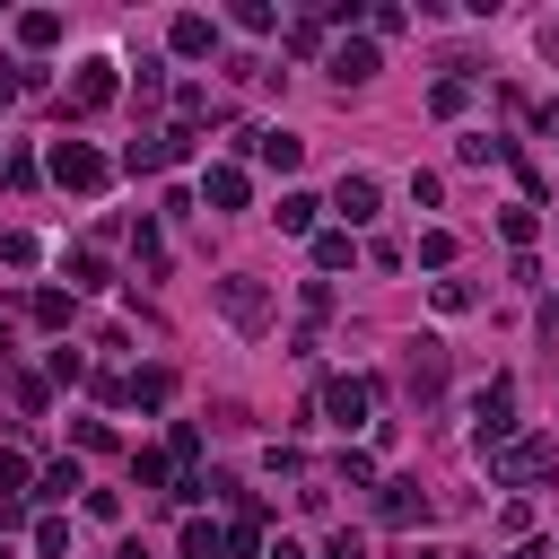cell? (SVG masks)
I'll return each instance as SVG.
<instances>
[{
    "mask_svg": "<svg viewBox=\"0 0 559 559\" xmlns=\"http://www.w3.org/2000/svg\"><path fill=\"white\" fill-rule=\"evenodd\" d=\"M559 472V445L550 437H507L498 454H489V480L498 489H533V480H550Z\"/></svg>",
    "mask_w": 559,
    "mask_h": 559,
    "instance_id": "obj_1",
    "label": "cell"
},
{
    "mask_svg": "<svg viewBox=\"0 0 559 559\" xmlns=\"http://www.w3.org/2000/svg\"><path fill=\"white\" fill-rule=\"evenodd\" d=\"M402 393L428 411L437 393H445V341L437 332H419V341H402Z\"/></svg>",
    "mask_w": 559,
    "mask_h": 559,
    "instance_id": "obj_2",
    "label": "cell"
},
{
    "mask_svg": "<svg viewBox=\"0 0 559 559\" xmlns=\"http://www.w3.org/2000/svg\"><path fill=\"white\" fill-rule=\"evenodd\" d=\"M507 437H515V384L498 376L489 393H472V445H480V454H498Z\"/></svg>",
    "mask_w": 559,
    "mask_h": 559,
    "instance_id": "obj_3",
    "label": "cell"
},
{
    "mask_svg": "<svg viewBox=\"0 0 559 559\" xmlns=\"http://www.w3.org/2000/svg\"><path fill=\"white\" fill-rule=\"evenodd\" d=\"M218 314H227L236 332H262V323H271V288H262L253 271H227V280H218Z\"/></svg>",
    "mask_w": 559,
    "mask_h": 559,
    "instance_id": "obj_4",
    "label": "cell"
},
{
    "mask_svg": "<svg viewBox=\"0 0 559 559\" xmlns=\"http://www.w3.org/2000/svg\"><path fill=\"white\" fill-rule=\"evenodd\" d=\"M314 402H323V419L349 437V428H367V411H376V384H367V376H323V393H314Z\"/></svg>",
    "mask_w": 559,
    "mask_h": 559,
    "instance_id": "obj_5",
    "label": "cell"
},
{
    "mask_svg": "<svg viewBox=\"0 0 559 559\" xmlns=\"http://www.w3.org/2000/svg\"><path fill=\"white\" fill-rule=\"evenodd\" d=\"M192 157V131H140L131 148H122V175H166V166H183Z\"/></svg>",
    "mask_w": 559,
    "mask_h": 559,
    "instance_id": "obj_6",
    "label": "cell"
},
{
    "mask_svg": "<svg viewBox=\"0 0 559 559\" xmlns=\"http://www.w3.org/2000/svg\"><path fill=\"white\" fill-rule=\"evenodd\" d=\"M52 183H70V192H105L114 166H105L87 140H52Z\"/></svg>",
    "mask_w": 559,
    "mask_h": 559,
    "instance_id": "obj_7",
    "label": "cell"
},
{
    "mask_svg": "<svg viewBox=\"0 0 559 559\" xmlns=\"http://www.w3.org/2000/svg\"><path fill=\"white\" fill-rule=\"evenodd\" d=\"M114 70H122V61H105V52H96V61H79V79H70V114H105V105L122 96V79H114Z\"/></svg>",
    "mask_w": 559,
    "mask_h": 559,
    "instance_id": "obj_8",
    "label": "cell"
},
{
    "mask_svg": "<svg viewBox=\"0 0 559 559\" xmlns=\"http://www.w3.org/2000/svg\"><path fill=\"white\" fill-rule=\"evenodd\" d=\"M332 210H341V227H367V218L384 210V192H376V175H341V183H332Z\"/></svg>",
    "mask_w": 559,
    "mask_h": 559,
    "instance_id": "obj_9",
    "label": "cell"
},
{
    "mask_svg": "<svg viewBox=\"0 0 559 559\" xmlns=\"http://www.w3.org/2000/svg\"><path fill=\"white\" fill-rule=\"evenodd\" d=\"M376 515L384 524H428V489L419 480H376Z\"/></svg>",
    "mask_w": 559,
    "mask_h": 559,
    "instance_id": "obj_10",
    "label": "cell"
},
{
    "mask_svg": "<svg viewBox=\"0 0 559 559\" xmlns=\"http://www.w3.org/2000/svg\"><path fill=\"white\" fill-rule=\"evenodd\" d=\"M323 70H332L341 87H358V79H376V35H349V44H332V52H323Z\"/></svg>",
    "mask_w": 559,
    "mask_h": 559,
    "instance_id": "obj_11",
    "label": "cell"
},
{
    "mask_svg": "<svg viewBox=\"0 0 559 559\" xmlns=\"http://www.w3.org/2000/svg\"><path fill=\"white\" fill-rule=\"evenodd\" d=\"M166 44H175L183 61H201V52H218V17H201V9H183V17L166 26Z\"/></svg>",
    "mask_w": 559,
    "mask_h": 559,
    "instance_id": "obj_12",
    "label": "cell"
},
{
    "mask_svg": "<svg viewBox=\"0 0 559 559\" xmlns=\"http://www.w3.org/2000/svg\"><path fill=\"white\" fill-rule=\"evenodd\" d=\"M463 105H472V61H445V79L428 87V114H437V122H454Z\"/></svg>",
    "mask_w": 559,
    "mask_h": 559,
    "instance_id": "obj_13",
    "label": "cell"
},
{
    "mask_svg": "<svg viewBox=\"0 0 559 559\" xmlns=\"http://www.w3.org/2000/svg\"><path fill=\"white\" fill-rule=\"evenodd\" d=\"M245 148H253L262 166H280V175H288V166L306 157V140H297V131H280V122H262V131H245Z\"/></svg>",
    "mask_w": 559,
    "mask_h": 559,
    "instance_id": "obj_14",
    "label": "cell"
},
{
    "mask_svg": "<svg viewBox=\"0 0 559 559\" xmlns=\"http://www.w3.org/2000/svg\"><path fill=\"white\" fill-rule=\"evenodd\" d=\"M201 201H210V210H245V201H253L245 166H210V175H201Z\"/></svg>",
    "mask_w": 559,
    "mask_h": 559,
    "instance_id": "obj_15",
    "label": "cell"
},
{
    "mask_svg": "<svg viewBox=\"0 0 559 559\" xmlns=\"http://www.w3.org/2000/svg\"><path fill=\"white\" fill-rule=\"evenodd\" d=\"M17 44H26V52H52V44H61V9H26V17H17Z\"/></svg>",
    "mask_w": 559,
    "mask_h": 559,
    "instance_id": "obj_16",
    "label": "cell"
},
{
    "mask_svg": "<svg viewBox=\"0 0 559 559\" xmlns=\"http://www.w3.org/2000/svg\"><path fill=\"white\" fill-rule=\"evenodd\" d=\"M349 262H358L349 227H314V271H349Z\"/></svg>",
    "mask_w": 559,
    "mask_h": 559,
    "instance_id": "obj_17",
    "label": "cell"
},
{
    "mask_svg": "<svg viewBox=\"0 0 559 559\" xmlns=\"http://www.w3.org/2000/svg\"><path fill=\"white\" fill-rule=\"evenodd\" d=\"M61 271H70V297H79V288H105V280H114V262H105L96 245H79V253H70Z\"/></svg>",
    "mask_w": 559,
    "mask_h": 559,
    "instance_id": "obj_18",
    "label": "cell"
},
{
    "mask_svg": "<svg viewBox=\"0 0 559 559\" xmlns=\"http://www.w3.org/2000/svg\"><path fill=\"white\" fill-rule=\"evenodd\" d=\"M26 314H35L44 332H70V288H35V297H26Z\"/></svg>",
    "mask_w": 559,
    "mask_h": 559,
    "instance_id": "obj_19",
    "label": "cell"
},
{
    "mask_svg": "<svg viewBox=\"0 0 559 559\" xmlns=\"http://www.w3.org/2000/svg\"><path fill=\"white\" fill-rule=\"evenodd\" d=\"M314 210H323L314 192H280V227H288V236H314Z\"/></svg>",
    "mask_w": 559,
    "mask_h": 559,
    "instance_id": "obj_20",
    "label": "cell"
},
{
    "mask_svg": "<svg viewBox=\"0 0 559 559\" xmlns=\"http://www.w3.org/2000/svg\"><path fill=\"white\" fill-rule=\"evenodd\" d=\"M183 559H227V533L192 515V524H183Z\"/></svg>",
    "mask_w": 559,
    "mask_h": 559,
    "instance_id": "obj_21",
    "label": "cell"
},
{
    "mask_svg": "<svg viewBox=\"0 0 559 559\" xmlns=\"http://www.w3.org/2000/svg\"><path fill=\"white\" fill-rule=\"evenodd\" d=\"M533 227H542V218H533V201H515V210H498V236H507V245H515V253H524V245H533Z\"/></svg>",
    "mask_w": 559,
    "mask_h": 559,
    "instance_id": "obj_22",
    "label": "cell"
},
{
    "mask_svg": "<svg viewBox=\"0 0 559 559\" xmlns=\"http://www.w3.org/2000/svg\"><path fill=\"white\" fill-rule=\"evenodd\" d=\"M131 253H140V271H148V280H157V271H166V236H157V227H148V218H140V227H131Z\"/></svg>",
    "mask_w": 559,
    "mask_h": 559,
    "instance_id": "obj_23",
    "label": "cell"
},
{
    "mask_svg": "<svg viewBox=\"0 0 559 559\" xmlns=\"http://www.w3.org/2000/svg\"><path fill=\"white\" fill-rule=\"evenodd\" d=\"M175 393V367H131V402H166Z\"/></svg>",
    "mask_w": 559,
    "mask_h": 559,
    "instance_id": "obj_24",
    "label": "cell"
},
{
    "mask_svg": "<svg viewBox=\"0 0 559 559\" xmlns=\"http://www.w3.org/2000/svg\"><path fill=\"white\" fill-rule=\"evenodd\" d=\"M131 480H140V489H175V463H166V454H148V445H140V454H131Z\"/></svg>",
    "mask_w": 559,
    "mask_h": 559,
    "instance_id": "obj_25",
    "label": "cell"
},
{
    "mask_svg": "<svg viewBox=\"0 0 559 559\" xmlns=\"http://www.w3.org/2000/svg\"><path fill=\"white\" fill-rule=\"evenodd\" d=\"M332 472H341V489H376V454H358V445H349Z\"/></svg>",
    "mask_w": 559,
    "mask_h": 559,
    "instance_id": "obj_26",
    "label": "cell"
},
{
    "mask_svg": "<svg viewBox=\"0 0 559 559\" xmlns=\"http://www.w3.org/2000/svg\"><path fill=\"white\" fill-rule=\"evenodd\" d=\"M70 489H87V480H79V463H52V472H35V498H70Z\"/></svg>",
    "mask_w": 559,
    "mask_h": 559,
    "instance_id": "obj_27",
    "label": "cell"
},
{
    "mask_svg": "<svg viewBox=\"0 0 559 559\" xmlns=\"http://www.w3.org/2000/svg\"><path fill=\"white\" fill-rule=\"evenodd\" d=\"M236 26H245V35H271L280 9H271V0H236Z\"/></svg>",
    "mask_w": 559,
    "mask_h": 559,
    "instance_id": "obj_28",
    "label": "cell"
},
{
    "mask_svg": "<svg viewBox=\"0 0 559 559\" xmlns=\"http://www.w3.org/2000/svg\"><path fill=\"white\" fill-rule=\"evenodd\" d=\"M35 550L61 559V550H70V524H61V515H35Z\"/></svg>",
    "mask_w": 559,
    "mask_h": 559,
    "instance_id": "obj_29",
    "label": "cell"
},
{
    "mask_svg": "<svg viewBox=\"0 0 559 559\" xmlns=\"http://www.w3.org/2000/svg\"><path fill=\"white\" fill-rule=\"evenodd\" d=\"M227 550H236V559H245V550H262V515H253V507L227 524Z\"/></svg>",
    "mask_w": 559,
    "mask_h": 559,
    "instance_id": "obj_30",
    "label": "cell"
},
{
    "mask_svg": "<svg viewBox=\"0 0 559 559\" xmlns=\"http://www.w3.org/2000/svg\"><path fill=\"white\" fill-rule=\"evenodd\" d=\"M0 183H9V192H26V183H35V157H26V148H9V157H0Z\"/></svg>",
    "mask_w": 559,
    "mask_h": 559,
    "instance_id": "obj_31",
    "label": "cell"
},
{
    "mask_svg": "<svg viewBox=\"0 0 559 559\" xmlns=\"http://www.w3.org/2000/svg\"><path fill=\"white\" fill-rule=\"evenodd\" d=\"M419 262H428V271H445V262H454V236H445V227H428V236H419Z\"/></svg>",
    "mask_w": 559,
    "mask_h": 559,
    "instance_id": "obj_32",
    "label": "cell"
},
{
    "mask_svg": "<svg viewBox=\"0 0 559 559\" xmlns=\"http://www.w3.org/2000/svg\"><path fill=\"white\" fill-rule=\"evenodd\" d=\"M288 52H323V17H297L288 26Z\"/></svg>",
    "mask_w": 559,
    "mask_h": 559,
    "instance_id": "obj_33",
    "label": "cell"
},
{
    "mask_svg": "<svg viewBox=\"0 0 559 559\" xmlns=\"http://www.w3.org/2000/svg\"><path fill=\"white\" fill-rule=\"evenodd\" d=\"M131 87H140V105H157V96H166V70H157V61H140V70H131Z\"/></svg>",
    "mask_w": 559,
    "mask_h": 559,
    "instance_id": "obj_34",
    "label": "cell"
},
{
    "mask_svg": "<svg viewBox=\"0 0 559 559\" xmlns=\"http://www.w3.org/2000/svg\"><path fill=\"white\" fill-rule=\"evenodd\" d=\"M26 480H35V472H26V454H0V498H9V489H26Z\"/></svg>",
    "mask_w": 559,
    "mask_h": 559,
    "instance_id": "obj_35",
    "label": "cell"
},
{
    "mask_svg": "<svg viewBox=\"0 0 559 559\" xmlns=\"http://www.w3.org/2000/svg\"><path fill=\"white\" fill-rule=\"evenodd\" d=\"M323 559H367V542H358V533H332V542H323Z\"/></svg>",
    "mask_w": 559,
    "mask_h": 559,
    "instance_id": "obj_36",
    "label": "cell"
},
{
    "mask_svg": "<svg viewBox=\"0 0 559 559\" xmlns=\"http://www.w3.org/2000/svg\"><path fill=\"white\" fill-rule=\"evenodd\" d=\"M533 44H542V61H559V17H542V35H533Z\"/></svg>",
    "mask_w": 559,
    "mask_h": 559,
    "instance_id": "obj_37",
    "label": "cell"
},
{
    "mask_svg": "<svg viewBox=\"0 0 559 559\" xmlns=\"http://www.w3.org/2000/svg\"><path fill=\"white\" fill-rule=\"evenodd\" d=\"M507 559H550V542H515V550H507Z\"/></svg>",
    "mask_w": 559,
    "mask_h": 559,
    "instance_id": "obj_38",
    "label": "cell"
},
{
    "mask_svg": "<svg viewBox=\"0 0 559 559\" xmlns=\"http://www.w3.org/2000/svg\"><path fill=\"white\" fill-rule=\"evenodd\" d=\"M542 332H550V341H559V297H550V306H542Z\"/></svg>",
    "mask_w": 559,
    "mask_h": 559,
    "instance_id": "obj_39",
    "label": "cell"
},
{
    "mask_svg": "<svg viewBox=\"0 0 559 559\" xmlns=\"http://www.w3.org/2000/svg\"><path fill=\"white\" fill-rule=\"evenodd\" d=\"M271 559H306V550H297V542H271Z\"/></svg>",
    "mask_w": 559,
    "mask_h": 559,
    "instance_id": "obj_40",
    "label": "cell"
},
{
    "mask_svg": "<svg viewBox=\"0 0 559 559\" xmlns=\"http://www.w3.org/2000/svg\"><path fill=\"white\" fill-rule=\"evenodd\" d=\"M550 140H559V114H550Z\"/></svg>",
    "mask_w": 559,
    "mask_h": 559,
    "instance_id": "obj_41",
    "label": "cell"
},
{
    "mask_svg": "<svg viewBox=\"0 0 559 559\" xmlns=\"http://www.w3.org/2000/svg\"><path fill=\"white\" fill-rule=\"evenodd\" d=\"M550 559H559V542H550Z\"/></svg>",
    "mask_w": 559,
    "mask_h": 559,
    "instance_id": "obj_42",
    "label": "cell"
},
{
    "mask_svg": "<svg viewBox=\"0 0 559 559\" xmlns=\"http://www.w3.org/2000/svg\"><path fill=\"white\" fill-rule=\"evenodd\" d=\"M0 559H9V550H0Z\"/></svg>",
    "mask_w": 559,
    "mask_h": 559,
    "instance_id": "obj_43",
    "label": "cell"
}]
</instances>
